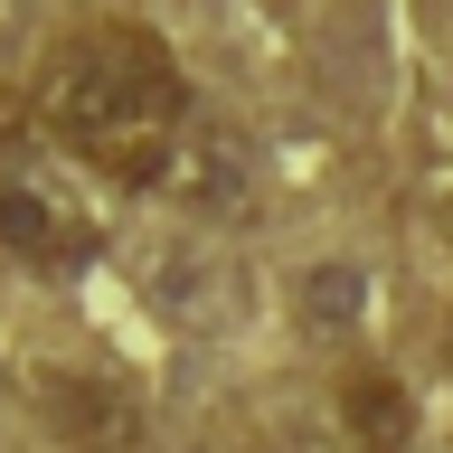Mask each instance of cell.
Instances as JSON below:
<instances>
[{"instance_id":"4","label":"cell","mask_w":453,"mask_h":453,"mask_svg":"<svg viewBox=\"0 0 453 453\" xmlns=\"http://www.w3.org/2000/svg\"><path fill=\"white\" fill-rule=\"evenodd\" d=\"M0 246L28 265H66V255H85V218L38 180H0Z\"/></svg>"},{"instance_id":"3","label":"cell","mask_w":453,"mask_h":453,"mask_svg":"<svg viewBox=\"0 0 453 453\" xmlns=\"http://www.w3.org/2000/svg\"><path fill=\"white\" fill-rule=\"evenodd\" d=\"M340 434L349 453H416V396L406 378L378 359H349L340 368Z\"/></svg>"},{"instance_id":"1","label":"cell","mask_w":453,"mask_h":453,"mask_svg":"<svg viewBox=\"0 0 453 453\" xmlns=\"http://www.w3.org/2000/svg\"><path fill=\"white\" fill-rule=\"evenodd\" d=\"M180 123H189V76L133 19L66 28L38 66V133L104 180H161Z\"/></svg>"},{"instance_id":"6","label":"cell","mask_w":453,"mask_h":453,"mask_svg":"<svg viewBox=\"0 0 453 453\" xmlns=\"http://www.w3.org/2000/svg\"><path fill=\"white\" fill-rule=\"evenodd\" d=\"M444 208H453V161H444Z\"/></svg>"},{"instance_id":"2","label":"cell","mask_w":453,"mask_h":453,"mask_svg":"<svg viewBox=\"0 0 453 453\" xmlns=\"http://www.w3.org/2000/svg\"><path fill=\"white\" fill-rule=\"evenodd\" d=\"M38 416L66 453H142V396L104 368H57L38 388Z\"/></svg>"},{"instance_id":"5","label":"cell","mask_w":453,"mask_h":453,"mask_svg":"<svg viewBox=\"0 0 453 453\" xmlns=\"http://www.w3.org/2000/svg\"><path fill=\"white\" fill-rule=\"evenodd\" d=\"M28 133H38V95L19 76H0V151H19Z\"/></svg>"}]
</instances>
